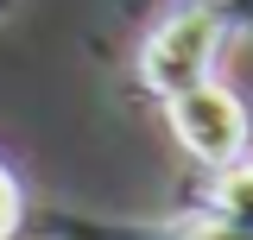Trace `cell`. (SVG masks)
Masks as SVG:
<instances>
[{
	"mask_svg": "<svg viewBox=\"0 0 253 240\" xmlns=\"http://www.w3.org/2000/svg\"><path fill=\"white\" fill-rule=\"evenodd\" d=\"M228 32H234L228 0H171L152 26H146V38H139V57H133L139 89L152 95V101H165V95L215 76V57H221V44H228Z\"/></svg>",
	"mask_w": 253,
	"mask_h": 240,
	"instance_id": "obj_1",
	"label": "cell"
},
{
	"mask_svg": "<svg viewBox=\"0 0 253 240\" xmlns=\"http://www.w3.org/2000/svg\"><path fill=\"white\" fill-rule=\"evenodd\" d=\"M165 126H171V139H177L203 171L234 164V158L253 152V114H247V101L228 89L221 76H203V82H190V89L165 95Z\"/></svg>",
	"mask_w": 253,
	"mask_h": 240,
	"instance_id": "obj_2",
	"label": "cell"
},
{
	"mask_svg": "<svg viewBox=\"0 0 253 240\" xmlns=\"http://www.w3.org/2000/svg\"><path fill=\"white\" fill-rule=\"evenodd\" d=\"M38 240H253V228L221 221L209 209H184L165 221H126V215H89V209H44Z\"/></svg>",
	"mask_w": 253,
	"mask_h": 240,
	"instance_id": "obj_3",
	"label": "cell"
},
{
	"mask_svg": "<svg viewBox=\"0 0 253 240\" xmlns=\"http://www.w3.org/2000/svg\"><path fill=\"white\" fill-rule=\"evenodd\" d=\"M190 209H209V215H221V221L253 228V152L234 158V164H215L209 183H203V196H196Z\"/></svg>",
	"mask_w": 253,
	"mask_h": 240,
	"instance_id": "obj_4",
	"label": "cell"
},
{
	"mask_svg": "<svg viewBox=\"0 0 253 240\" xmlns=\"http://www.w3.org/2000/svg\"><path fill=\"white\" fill-rule=\"evenodd\" d=\"M13 234H26V183L0 158V240H13Z\"/></svg>",
	"mask_w": 253,
	"mask_h": 240,
	"instance_id": "obj_5",
	"label": "cell"
},
{
	"mask_svg": "<svg viewBox=\"0 0 253 240\" xmlns=\"http://www.w3.org/2000/svg\"><path fill=\"white\" fill-rule=\"evenodd\" d=\"M6 13H13V0H0V19H6Z\"/></svg>",
	"mask_w": 253,
	"mask_h": 240,
	"instance_id": "obj_6",
	"label": "cell"
}]
</instances>
